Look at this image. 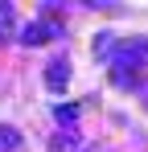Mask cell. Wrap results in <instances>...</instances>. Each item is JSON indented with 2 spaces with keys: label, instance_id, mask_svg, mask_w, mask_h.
Listing matches in <instances>:
<instances>
[{
  "label": "cell",
  "instance_id": "7a4b0ae2",
  "mask_svg": "<svg viewBox=\"0 0 148 152\" xmlns=\"http://www.w3.org/2000/svg\"><path fill=\"white\" fill-rule=\"evenodd\" d=\"M58 33H62V25H58L53 17H41V21H33V25L21 29V45H41L49 37H58Z\"/></svg>",
  "mask_w": 148,
  "mask_h": 152
},
{
  "label": "cell",
  "instance_id": "8992f818",
  "mask_svg": "<svg viewBox=\"0 0 148 152\" xmlns=\"http://www.w3.org/2000/svg\"><path fill=\"white\" fill-rule=\"evenodd\" d=\"M115 45H119V41H115L111 33H103V37H99V41H95V53H99V58H103V53H111V50H115Z\"/></svg>",
  "mask_w": 148,
  "mask_h": 152
},
{
  "label": "cell",
  "instance_id": "ba28073f",
  "mask_svg": "<svg viewBox=\"0 0 148 152\" xmlns=\"http://www.w3.org/2000/svg\"><path fill=\"white\" fill-rule=\"evenodd\" d=\"M78 119V107H58V124H74Z\"/></svg>",
  "mask_w": 148,
  "mask_h": 152
},
{
  "label": "cell",
  "instance_id": "3957f363",
  "mask_svg": "<svg viewBox=\"0 0 148 152\" xmlns=\"http://www.w3.org/2000/svg\"><path fill=\"white\" fill-rule=\"evenodd\" d=\"M66 82H70V62H66V58H53V62H49V70H45V86L62 95V91H66Z\"/></svg>",
  "mask_w": 148,
  "mask_h": 152
},
{
  "label": "cell",
  "instance_id": "52a82bcc",
  "mask_svg": "<svg viewBox=\"0 0 148 152\" xmlns=\"http://www.w3.org/2000/svg\"><path fill=\"white\" fill-rule=\"evenodd\" d=\"M53 148H58V152H62V148H78V136H74V132H62V136L53 140Z\"/></svg>",
  "mask_w": 148,
  "mask_h": 152
},
{
  "label": "cell",
  "instance_id": "277c9868",
  "mask_svg": "<svg viewBox=\"0 0 148 152\" xmlns=\"http://www.w3.org/2000/svg\"><path fill=\"white\" fill-rule=\"evenodd\" d=\"M21 29H17V12H12V0H0V41H12Z\"/></svg>",
  "mask_w": 148,
  "mask_h": 152
},
{
  "label": "cell",
  "instance_id": "6da1fadb",
  "mask_svg": "<svg viewBox=\"0 0 148 152\" xmlns=\"http://www.w3.org/2000/svg\"><path fill=\"white\" fill-rule=\"evenodd\" d=\"M111 82L115 86H136L140 74L148 70V37H132V41H119L111 50Z\"/></svg>",
  "mask_w": 148,
  "mask_h": 152
},
{
  "label": "cell",
  "instance_id": "5b68a950",
  "mask_svg": "<svg viewBox=\"0 0 148 152\" xmlns=\"http://www.w3.org/2000/svg\"><path fill=\"white\" fill-rule=\"evenodd\" d=\"M21 148V132L17 127H0V152H17Z\"/></svg>",
  "mask_w": 148,
  "mask_h": 152
},
{
  "label": "cell",
  "instance_id": "30bf717a",
  "mask_svg": "<svg viewBox=\"0 0 148 152\" xmlns=\"http://www.w3.org/2000/svg\"><path fill=\"white\" fill-rule=\"evenodd\" d=\"M82 152H95V148H82Z\"/></svg>",
  "mask_w": 148,
  "mask_h": 152
},
{
  "label": "cell",
  "instance_id": "9c48e42d",
  "mask_svg": "<svg viewBox=\"0 0 148 152\" xmlns=\"http://www.w3.org/2000/svg\"><path fill=\"white\" fill-rule=\"evenodd\" d=\"M95 8H107V4H119V0H91Z\"/></svg>",
  "mask_w": 148,
  "mask_h": 152
}]
</instances>
